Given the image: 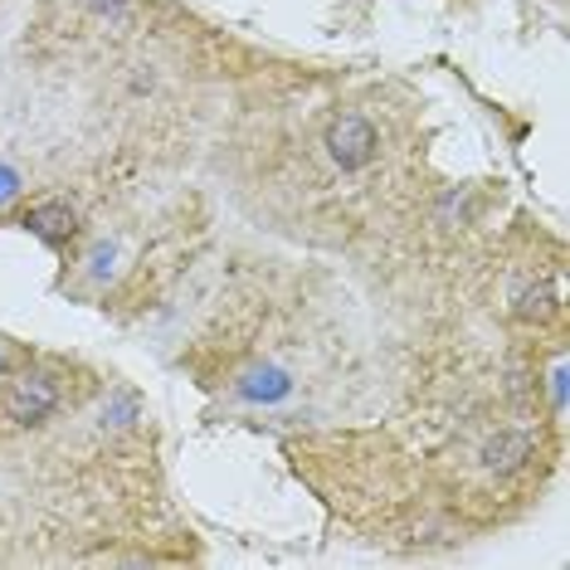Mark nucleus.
<instances>
[{"label": "nucleus", "mask_w": 570, "mask_h": 570, "mask_svg": "<svg viewBox=\"0 0 570 570\" xmlns=\"http://www.w3.org/2000/svg\"><path fill=\"white\" fill-rule=\"evenodd\" d=\"M6 420L10 424H20V430H35V424H45L49 414L59 410V385L49 381L45 371H24L10 381V391H6Z\"/></svg>", "instance_id": "1"}, {"label": "nucleus", "mask_w": 570, "mask_h": 570, "mask_svg": "<svg viewBox=\"0 0 570 570\" xmlns=\"http://www.w3.org/2000/svg\"><path fill=\"white\" fill-rule=\"evenodd\" d=\"M375 151H381V137H375V127L361 118V112H342V118H332L327 157L342 166V171H366V166L375 161Z\"/></svg>", "instance_id": "2"}, {"label": "nucleus", "mask_w": 570, "mask_h": 570, "mask_svg": "<svg viewBox=\"0 0 570 570\" xmlns=\"http://www.w3.org/2000/svg\"><path fill=\"white\" fill-rule=\"evenodd\" d=\"M531 449H537V439L527 430H502L483 444V469L488 473H517L531 459Z\"/></svg>", "instance_id": "3"}, {"label": "nucleus", "mask_w": 570, "mask_h": 570, "mask_svg": "<svg viewBox=\"0 0 570 570\" xmlns=\"http://www.w3.org/2000/svg\"><path fill=\"white\" fill-rule=\"evenodd\" d=\"M24 225H30L40 239H49V244H63L73 235V210L63 200H49V205H35V210L24 215Z\"/></svg>", "instance_id": "4"}, {"label": "nucleus", "mask_w": 570, "mask_h": 570, "mask_svg": "<svg viewBox=\"0 0 570 570\" xmlns=\"http://www.w3.org/2000/svg\"><path fill=\"white\" fill-rule=\"evenodd\" d=\"M512 313L517 317H527V322H547L556 313V288L547 278H531L522 283V288L512 293Z\"/></svg>", "instance_id": "5"}, {"label": "nucleus", "mask_w": 570, "mask_h": 570, "mask_svg": "<svg viewBox=\"0 0 570 570\" xmlns=\"http://www.w3.org/2000/svg\"><path fill=\"white\" fill-rule=\"evenodd\" d=\"M10 196H16V176L0 171V200H10Z\"/></svg>", "instance_id": "6"}, {"label": "nucleus", "mask_w": 570, "mask_h": 570, "mask_svg": "<svg viewBox=\"0 0 570 570\" xmlns=\"http://www.w3.org/2000/svg\"><path fill=\"white\" fill-rule=\"evenodd\" d=\"M118 6H127V0H94V10H118Z\"/></svg>", "instance_id": "7"}, {"label": "nucleus", "mask_w": 570, "mask_h": 570, "mask_svg": "<svg viewBox=\"0 0 570 570\" xmlns=\"http://www.w3.org/2000/svg\"><path fill=\"white\" fill-rule=\"evenodd\" d=\"M0 375H6V356H0Z\"/></svg>", "instance_id": "8"}]
</instances>
